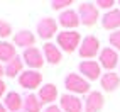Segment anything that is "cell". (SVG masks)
Instances as JSON below:
<instances>
[{
  "label": "cell",
  "instance_id": "obj_1",
  "mask_svg": "<svg viewBox=\"0 0 120 112\" xmlns=\"http://www.w3.org/2000/svg\"><path fill=\"white\" fill-rule=\"evenodd\" d=\"M56 41L61 51L64 53H75L76 49H79L81 46V36H79L78 31H61L56 36Z\"/></svg>",
  "mask_w": 120,
  "mask_h": 112
},
{
  "label": "cell",
  "instance_id": "obj_2",
  "mask_svg": "<svg viewBox=\"0 0 120 112\" xmlns=\"http://www.w3.org/2000/svg\"><path fill=\"white\" fill-rule=\"evenodd\" d=\"M64 87H66L68 93H73V95L90 93V82L79 73H68L64 76Z\"/></svg>",
  "mask_w": 120,
  "mask_h": 112
},
{
  "label": "cell",
  "instance_id": "obj_3",
  "mask_svg": "<svg viewBox=\"0 0 120 112\" xmlns=\"http://www.w3.org/2000/svg\"><path fill=\"white\" fill-rule=\"evenodd\" d=\"M100 39L97 36H93V34H88L83 37V41H81V46H79V56H81L83 60H91L95 58L97 54H100L101 51V48H100Z\"/></svg>",
  "mask_w": 120,
  "mask_h": 112
},
{
  "label": "cell",
  "instance_id": "obj_4",
  "mask_svg": "<svg viewBox=\"0 0 120 112\" xmlns=\"http://www.w3.org/2000/svg\"><path fill=\"white\" fill-rule=\"evenodd\" d=\"M78 14H79V19H81L83 26H95L97 20L100 19V12H98V7L97 4H91V2H81L78 5Z\"/></svg>",
  "mask_w": 120,
  "mask_h": 112
},
{
  "label": "cell",
  "instance_id": "obj_5",
  "mask_svg": "<svg viewBox=\"0 0 120 112\" xmlns=\"http://www.w3.org/2000/svg\"><path fill=\"white\" fill-rule=\"evenodd\" d=\"M19 85L26 90H36L42 83V73L39 70H26L24 73L17 78Z\"/></svg>",
  "mask_w": 120,
  "mask_h": 112
},
{
  "label": "cell",
  "instance_id": "obj_6",
  "mask_svg": "<svg viewBox=\"0 0 120 112\" xmlns=\"http://www.w3.org/2000/svg\"><path fill=\"white\" fill-rule=\"evenodd\" d=\"M98 63L101 65V68H105L107 71H113V68L120 66V58H118V53L113 48H103L98 54Z\"/></svg>",
  "mask_w": 120,
  "mask_h": 112
},
{
  "label": "cell",
  "instance_id": "obj_7",
  "mask_svg": "<svg viewBox=\"0 0 120 112\" xmlns=\"http://www.w3.org/2000/svg\"><path fill=\"white\" fill-rule=\"evenodd\" d=\"M22 60L24 63L27 65V70H39L42 65H44V54L41 53V49L36 46L29 48V49H24L22 53Z\"/></svg>",
  "mask_w": 120,
  "mask_h": 112
},
{
  "label": "cell",
  "instance_id": "obj_8",
  "mask_svg": "<svg viewBox=\"0 0 120 112\" xmlns=\"http://www.w3.org/2000/svg\"><path fill=\"white\" fill-rule=\"evenodd\" d=\"M78 70H79V73H81V76H85L88 82H90V80L101 78V65L95 60H83L78 65Z\"/></svg>",
  "mask_w": 120,
  "mask_h": 112
},
{
  "label": "cell",
  "instance_id": "obj_9",
  "mask_svg": "<svg viewBox=\"0 0 120 112\" xmlns=\"http://www.w3.org/2000/svg\"><path fill=\"white\" fill-rule=\"evenodd\" d=\"M36 31H37V36L41 39H51L56 32H58V22H56L52 17H42V19L37 20Z\"/></svg>",
  "mask_w": 120,
  "mask_h": 112
},
{
  "label": "cell",
  "instance_id": "obj_10",
  "mask_svg": "<svg viewBox=\"0 0 120 112\" xmlns=\"http://www.w3.org/2000/svg\"><path fill=\"white\" fill-rule=\"evenodd\" d=\"M58 24L64 27V31H75L79 24H81V19H79L78 10H73V9L63 10L59 14V17H58Z\"/></svg>",
  "mask_w": 120,
  "mask_h": 112
},
{
  "label": "cell",
  "instance_id": "obj_11",
  "mask_svg": "<svg viewBox=\"0 0 120 112\" xmlns=\"http://www.w3.org/2000/svg\"><path fill=\"white\" fill-rule=\"evenodd\" d=\"M59 107L63 112H83V102L78 95L64 93L59 99Z\"/></svg>",
  "mask_w": 120,
  "mask_h": 112
},
{
  "label": "cell",
  "instance_id": "obj_12",
  "mask_svg": "<svg viewBox=\"0 0 120 112\" xmlns=\"http://www.w3.org/2000/svg\"><path fill=\"white\" fill-rule=\"evenodd\" d=\"M42 54H44V60L49 65H59L63 60V51L54 43H46L42 46Z\"/></svg>",
  "mask_w": 120,
  "mask_h": 112
},
{
  "label": "cell",
  "instance_id": "obj_13",
  "mask_svg": "<svg viewBox=\"0 0 120 112\" xmlns=\"http://www.w3.org/2000/svg\"><path fill=\"white\" fill-rule=\"evenodd\" d=\"M105 105V99L100 92H90L85 99V112H100Z\"/></svg>",
  "mask_w": 120,
  "mask_h": 112
},
{
  "label": "cell",
  "instance_id": "obj_14",
  "mask_svg": "<svg viewBox=\"0 0 120 112\" xmlns=\"http://www.w3.org/2000/svg\"><path fill=\"white\" fill-rule=\"evenodd\" d=\"M101 26L107 31H120V9H112L101 17Z\"/></svg>",
  "mask_w": 120,
  "mask_h": 112
},
{
  "label": "cell",
  "instance_id": "obj_15",
  "mask_svg": "<svg viewBox=\"0 0 120 112\" xmlns=\"http://www.w3.org/2000/svg\"><path fill=\"white\" fill-rule=\"evenodd\" d=\"M58 87H56L54 83H44L41 88H39V93H37V97L39 100L42 102V105L44 104H47V105H52V102L58 99Z\"/></svg>",
  "mask_w": 120,
  "mask_h": 112
},
{
  "label": "cell",
  "instance_id": "obj_16",
  "mask_svg": "<svg viewBox=\"0 0 120 112\" xmlns=\"http://www.w3.org/2000/svg\"><path fill=\"white\" fill-rule=\"evenodd\" d=\"M4 105L9 112H22L24 109V97L19 92H9L4 99Z\"/></svg>",
  "mask_w": 120,
  "mask_h": 112
},
{
  "label": "cell",
  "instance_id": "obj_17",
  "mask_svg": "<svg viewBox=\"0 0 120 112\" xmlns=\"http://www.w3.org/2000/svg\"><path fill=\"white\" fill-rule=\"evenodd\" d=\"M100 85L105 92H115L120 87V75L115 71H107L100 78Z\"/></svg>",
  "mask_w": 120,
  "mask_h": 112
},
{
  "label": "cell",
  "instance_id": "obj_18",
  "mask_svg": "<svg viewBox=\"0 0 120 112\" xmlns=\"http://www.w3.org/2000/svg\"><path fill=\"white\" fill-rule=\"evenodd\" d=\"M14 44L19 46V48H24V49H29V48H32L36 44V36L30 31L22 29L14 36Z\"/></svg>",
  "mask_w": 120,
  "mask_h": 112
},
{
  "label": "cell",
  "instance_id": "obj_19",
  "mask_svg": "<svg viewBox=\"0 0 120 112\" xmlns=\"http://www.w3.org/2000/svg\"><path fill=\"white\" fill-rule=\"evenodd\" d=\"M24 65H26L24 60L17 54L12 61H9L5 65V76H9V78H15V76H17L19 78L24 73Z\"/></svg>",
  "mask_w": 120,
  "mask_h": 112
},
{
  "label": "cell",
  "instance_id": "obj_20",
  "mask_svg": "<svg viewBox=\"0 0 120 112\" xmlns=\"http://www.w3.org/2000/svg\"><path fill=\"white\" fill-rule=\"evenodd\" d=\"M17 53H15V44L9 43V41H0V63H9L12 61Z\"/></svg>",
  "mask_w": 120,
  "mask_h": 112
},
{
  "label": "cell",
  "instance_id": "obj_21",
  "mask_svg": "<svg viewBox=\"0 0 120 112\" xmlns=\"http://www.w3.org/2000/svg\"><path fill=\"white\" fill-rule=\"evenodd\" d=\"M24 112H42V102L37 95L29 93L27 97H24Z\"/></svg>",
  "mask_w": 120,
  "mask_h": 112
},
{
  "label": "cell",
  "instance_id": "obj_22",
  "mask_svg": "<svg viewBox=\"0 0 120 112\" xmlns=\"http://www.w3.org/2000/svg\"><path fill=\"white\" fill-rule=\"evenodd\" d=\"M108 43H110V46L113 48V49L120 51V31H113V32H110Z\"/></svg>",
  "mask_w": 120,
  "mask_h": 112
},
{
  "label": "cell",
  "instance_id": "obj_23",
  "mask_svg": "<svg viewBox=\"0 0 120 112\" xmlns=\"http://www.w3.org/2000/svg\"><path fill=\"white\" fill-rule=\"evenodd\" d=\"M10 34H12V26L7 20L0 19V37L5 39V37H9Z\"/></svg>",
  "mask_w": 120,
  "mask_h": 112
},
{
  "label": "cell",
  "instance_id": "obj_24",
  "mask_svg": "<svg viewBox=\"0 0 120 112\" xmlns=\"http://www.w3.org/2000/svg\"><path fill=\"white\" fill-rule=\"evenodd\" d=\"M71 4H73L71 0H52V2H51V7H52L54 10H61V9L66 10V7L71 5Z\"/></svg>",
  "mask_w": 120,
  "mask_h": 112
},
{
  "label": "cell",
  "instance_id": "obj_25",
  "mask_svg": "<svg viewBox=\"0 0 120 112\" xmlns=\"http://www.w3.org/2000/svg\"><path fill=\"white\" fill-rule=\"evenodd\" d=\"M113 5H115L113 0H97V7H100V9H107V12L112 10Z\"/></svg>",
  "mask_w": 120,
  "mask_h": 112
},
{
  "label": "cell",
  "instance_id": "obj_26",
  "mask_svg": "<svg viewBox=\"0 0 120 112\" xmlns=\"http://www.w3.org/2000/svg\"><path fill=\"white\" fill-rule=\"evenodd\" d=\"M42 112H63V110H61L59 105H54V104H52V105H47Z\"/></svg>",
  "mask_w": 120,
  "mask_h": 112
},
{
  "label": "cell",
  "instance_id": "obj_27",
  "mask_svg": "<svg viewBox=\"0 0 120 112\" xmlns=\"http://www.w3.org/2000/svg\"><path fill=\"white\" fill-rule=\"evenodd\" d=\"M7 92V85H5V82L4 80H0V97H2V95Z\"/></svg>",
  "mask_w": 120,
  "mask_h": 112
},
{
  "label": "cell",
  "instance_id": "obj_28",
  "mask_svg": "<svg viewBox=\"0 0 120 112\" xmlns=\"http://www.w3.org/2000/svg\"><path fill=\"white\" fill-rule=\"evenodd\" d=\"M5 75V66H2L0 65V80H2V76Z\"/></svg>",
  "mask_w": 120,
  "mask_h": 112
},
{
  "label": "cell",
  "instance_id": "obj_29",
  "mask_svg": "<svg viewBox=\"0 0 120 112\" xmlns=\"http://www.w3.org/2000/svg\"><path fill=\"white\" fill-rule=\"evenodd\" d=\"M0 112H9V110L5 109V105H4V104H0Z\"/></svg>",
  "mask_w": 120,
  "mask_h": 112
},
{
  "label": "cell",
  "instance_id": "obj_30",
  "mask_svg": "<svg viewBox=\"0 0 120 112\" xmlns=\"http://www.w3.org/2000/svg\"><path fill=\"white\" fill-rule=\"evenodd\" d=\"M22 112H24V110H22Z\"/></svg>",
  "mask_w": 120,
  "mask_h": 112
}]
</instances>
